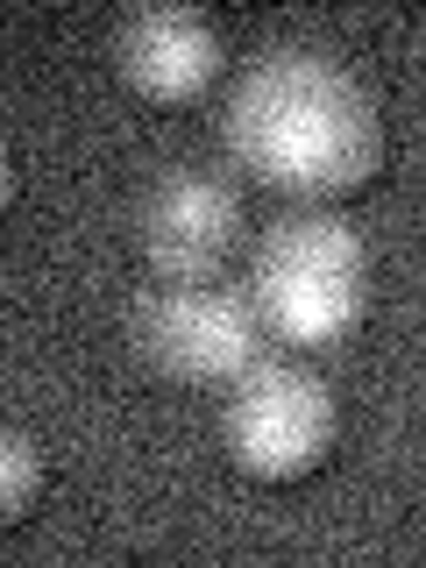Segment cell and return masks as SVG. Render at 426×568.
I'll use <instances>...</instances> for the list:
<instances>
[{
  "label": "cell",
  "mask_w": 426,
  "mask_h": 568,
  "mask_svg": "<svg viewBox=\"0 0 426 568\" xmlns=\"http://www.w3.org/2000/svg\"><path fill=\"white\" fill-rule=\"evenodd\" d=\"M114 64L142 100L185 106L221 79L227 43L213 29V14H200V8H135L114 29Z\"/></svg>",
  "instance_id": "obj_6"
},
{
  "label": "cell",
  "mask_w": 426,
  "mask_h": 568,
  "mask_svg": "<svg viewBox=\"0 0 426 568\" xmlns=\"http://www.w3.org/2000/svg\"><path fill=\"white\" fill-rule=\"evenodd\" d=\"M334 390L298 363H248L221 413L227 462L256 484H298L334 448Z\"/></svg>",
  "instance_id": "obj_3"
},
{
  "label": "cell",
  "mask_w": 426,
  "mask_h": 568,
  "mask_svg": "<svg viewBox=\"0 0 426 568\" xmlns=\"http://www.w3.org/2000/svg\"><path fill=\"white\" fill-rule=\"evenodd\" d=\"M227 150L271 192L342 200L384 164V114L377 93L327 50H263L227 93Z\"/></svg>",
  "instance_id": "obj_1"
},
{
  "label": "cell",
  "mask_w": 426,
  "mask_h": 568,
  "mask_svg": "<svg viewBox=\"0 0 426 568\" xmlns=\"http://www.w3.org/2000/svg\"><path fill=\"white\" fill-rule=\"evenodd\" d=\"M8 200H14V150L0 142V213H8Z\"/></svg>",
  "instance_id": "obj_8"
},
{
  "label": "cell",
  "mask_w": 426,
  "mask_h": 568,
  "mask_svg": "<svg viewBox=\"0 0 426 568\" xmlns=\"http://www.w3.org/2000/svg\"><path fill=\"white\" fill-rule=\"evenodd\" d=\"M263 348L256 306L213 292V284H164L135 313V355L178 384H235Z\"/></svg>",
  "instance_id": "obj_4"
},
{
  "label": "cell",
  "mask_w": 426,
  "mask_h": 568,
  "mask_svg": "<svg viewBox=\"0 0 426 568\" xmlns=\"http://www.w3.org/2000/svg\"><path fill=\"white\" fill-rule=\"evenodd\" d=\"M36 497H43V455H36L29 434L0 426V526H14Z\"/></svg>",
  "instance_id": "obj_7"
},
{
  "label": "cell",
  "mask_w": 426,
  "mask_h": 568,
  "mask_svg": "<svg viewBox=\"0 0 426 568\" xmlns=\"http://www.w3.org/2000/svg\"><path fill=\"white\" fill-rule=\"evenodd\" d=\"M135 235H142V256H150L156 277L206 284L242 248V192L213 171H171L150 185Z\"/></svg>",
  "instance_id": "obj_5"
},
{
  "label": "cell",
  "mask_w": 426,
  "mask_h": 568,
  "mask_svg": "<svg viewBox=\"0 0 426 568\" xmlns=\"http://www.w3.org/2000/svg\"><path fill=\"white\" fill-rule=\"evenodd\" d=\"M248 306L271 334L298 348H327L355 334L369 313V248L348 221L327 213H298L263 235L256 271H248Z\"/></svg>",
  "instance_id": "obj_2"
}]
</instances>
